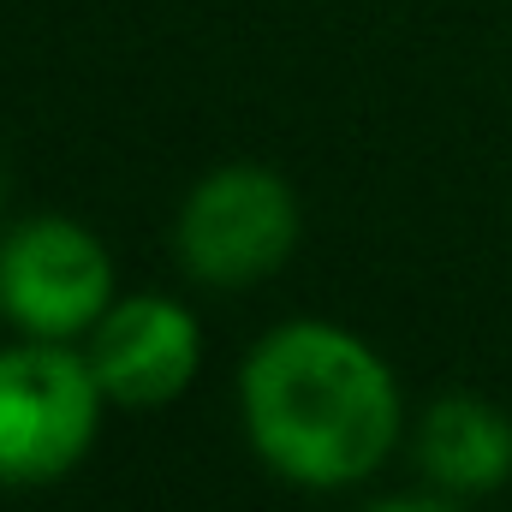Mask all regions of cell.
<instances>
[{"instance_id": "cell-1", "label": "cell", "mask_w": 512, "mask_h": 512, "mask_svg": "<svg viewBox=\"0 0 512 512\" xmlns=\"http://www.w3.org/2000/svg\"><path fill=\"white\" fill-rule=\"evenodd\" d=\"M251 447L292 483H364L399 435V387L382 358L334 322L274 328L239 376Z\"/></svg>"}, {"instance_id": "cell-2", "label": "cell", "mask_w": 512, "mask_h": 512, "mask_svg": "<svg viewBox=\"0 0 512 512\" xmlns=\"http://www.w3.org/2000/svg\"><path fill=\"white\" fill-rule=\"evenodd\" d=\"M108 393L90 370V352L60 340H24L0 352V483H54L66 477L102 423Z\"/></svg>"}, {"instance_id": "cell-3", "label": "cell", "mask_w": 512, "mask_h": 512, "mask_svg": "<svg viewBox=\"0 0 512 512\" xmlns=\"http://www.w3.org/2000/svg\"><path fill=\"white\" fill-rule=\"evenodd\" d=\"M114 304V256L108 245L66 221L36 215L0 239V316L36 340H66L96 328Z\"/></svg>"}, {"instance_id": "cell-4", "label": "cell", "mask_w": 512, "mask_h": 512, "mask_svg": "<svg viewBox=\"0 0 512 512\" xmlns=\"http://www.w3.org/2000/svg\"><path fill=\"white\" fill-rule=\"evenodd\" d=\"M298 245V197L268 167H221L179 209V256L197 280L251 286Z\"/></svg>"}, {"instance_id": "cell-5", "label": "cell", "mask_w": 512, "mask_h": 512, "mask_svg": "<svg viewBox=\"0 0 512 512\" xmlns=\"http://www.w3.org/2000/svg\"><path fill=\"white\" fill-rule=\"evenodd\" d=\"M197 358H203L197 316L173 298H155V292L108 304V316L96 322V340H90L96 382L126 411H149V405L179 399L197 376Z\"/></svg>"}, {"instance_id": "cell-6", "label": "cell", "mask_w": 512, "mask_h": 512, "mask_svg": "<svg viewBox=\"0 0 512 512\" xmlns=\"http://www.w3.org/2000/svg\"><path fill=\"white\" fill-rule=\"evenodd\" d=\"M423 471L453 495H489L512 477V423L477 393H447L429 405L417 435Z\"/></svg>"}, {"instance_id": "cell-7", "label": "cell", "mask_w": 512, "mask_h": 512, "mask_svg": "<svg viewBox=\"0 0 512 512\" xmlns=\"http://www.w3.org/2000/svg\"><path fill=\"white\" fill-rule=\"evenodd\" d=\"M370 512H459V507H447V501H423V495H411V501H382V507H370Z\"/></svg>"}, {"instance_id": "cell-8", "label": "cell", "mask_w": 512, "mask_h": 512, "mask_svg": "<svg viewBox=\"0 0 512 512\" xmlns=\"http://www.w3.org/2000/svg\"><path fill=\"white\" fill-rule=\"evenodd\" d=\"M0 191H6V179H0Z\"/></svg>"}]
</instances>
